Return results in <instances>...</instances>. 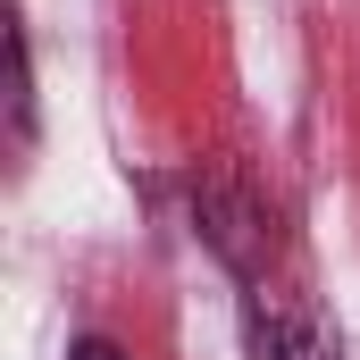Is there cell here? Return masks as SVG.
<instances>
[{
	"label": "cell",
	"instance_id": "2",
	"mask_svg": "<svg viewBox=\"0 0 360 360\" xmlns=\"http://www.w3.org/2000/svg\"><path fill=\"white\" fill-rule=\"evenodd\" d=\"M243 335H252V360H335L327 327L302 319V310H285V302H252Z\"/></svg>",
	"mask_w": 360,
	"mask_h": 360
},
{
	"label": "cell",
	"instance_id": "1",
	"mask_svg": "<svg viewBox=\"0 0 360 360\" xmlns=\"http://www.w3.org/2000/svg\"><path fill=\"white\" fill-rule=\"evenodd\" d=\"M193 201H201V235L218 243V260H235V269L252 276V269H260V243H269L260 210H252V201H243L235 184H201Z\"/></svg>",
	"mask_w": 360,
	"mask_h": 360
},
{
	"label": "cell",
	"instance_id": "3",
	"mask_svg": "<svg viewBox=\"0 0 360 360\" xmlns=\"http://www.w3.org/2000/svg\"><path fill=\"white\" fill-rule=\"evenodd\" d=\"M68 360H126V352H117L109 335H84V344H76V352H68Z\"/></svg>",
	"mask_w": 360,
	"mask_h": 360
}]
</instances>
